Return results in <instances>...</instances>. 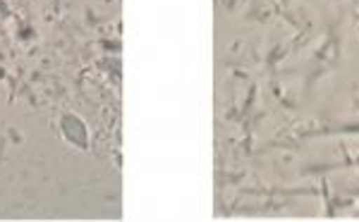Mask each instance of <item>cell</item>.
I'll return each instance as SVG.
<instances>
[{
  "label": "cell",
  "instance_id": "6da1fadb",
  "mask_svg": "<svg viewBox=\"0 0 359 222\" xmlns=\"http://www.w3.org/2000/svg\"><path fill=\"white\" fill-rule=\"evenodd\" d=\"M57 127H60L62 139H65L69 146H74V148H82V151L89 148V130H86L84 120L79 118V115L65 113L60 118V122H57Z\"/></svg>",
  "mask_w": 359,
  "mask_h": 222
}]
</instances>
